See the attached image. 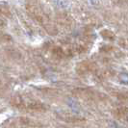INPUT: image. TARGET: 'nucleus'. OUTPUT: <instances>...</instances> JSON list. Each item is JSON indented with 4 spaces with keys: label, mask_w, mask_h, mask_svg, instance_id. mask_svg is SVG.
I'll use <instances>...</instances> for the list:
<instances>
[{
    "label": "nucleus",
    "mask_w": 128,
    "mask_h": 128,
    "mask_svg": "<svg viewBox=\"0 0 128 128\" xmlns=\"http://www.w3.org/2000/svg\"><path fill=\"white\" fill-rule=\"evenodd\" d=\"M0 16H6V18L11 16V11L7 6L0 5Z\"/></svg>",
    "instance_id": "f257e3e1"
},
{
    "label": "nucleus",
    "mask_w": 128,
    "mask_h": 128,
    "mask_svg": "<svg viewBox=\"0 0 128 128\" xmlns=\"http://www.w3.org/2000/svg\"><path fill=\"white\" fill-rule=\"evenodd\" d=\"M0 84H1V83H0Z\"/></svg>",
    "instance_id": "20e7f679"
},
{
    "label": "nucleus",
    "mask_w": 128,
    "mask_h": 128,
    "mask_svg": "<svg viewBox=\"0 0 128 128\" xmlns=\"http://www.w3.org/2000/svg\"><path fill=\"white\" fill-rule=\"evenodd\" d=\"M105 32H106V33H109V34H110V37H111V38H113V37H114V34H113L112 32H110V31H108V30H106ZM102 35H103V36H106V37H108V36H109L108 34H106V35H105V34H102Z\"/></svg>",
    "instance_id": "f03ea898"
},
{
    "label": "nucleus",
    "mask_w": 128,
    "mask_h": 128,
    "mask_svg": "<svg viewBox=\"0 0 128 128\" xmlns=\"http://www.w3.org/2000/svg\"><path fill=\"white\" fill-rule=\"evenodd\" d=\"M5 25V20L3 19V16H0V26Z\"/></svg>",
    "instance_id": "7ed1b4c3"
}]
</instances>
